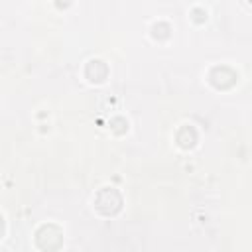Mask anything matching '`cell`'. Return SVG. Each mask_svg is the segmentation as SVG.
I'll use <instances>...</instances> for the list:
<instances>
[{"instance_id":"3","label":"cell","mask_w":252,"mask_h":252,"mask_svg":"<svg viewBox=\"0 0 252 252\" xmlns=\"http://www.w3.org/2000/svg\"><path fill=\"white\" fill-rule=\"evenodd\" d=\"M2 232H4V219H2V215H0V236H2Z\"/></svg>"},{"instance_id":"2","label":"cell","mask_w":252,"mask_h":252,"mask_svg":"<svg viewBox=\"0 0 252 252\" xmlns=\"http://www.w3.org/2000/svg\"><path fill=\"white\" fill-rule=\"evenodd\" d=\"M94 207L98 213H102L106 217L116 215L122 207V197L114 187H102L94 197Z\"/></svg>"},{"instance_id":"1","label":"cell","mask_w":252,"mask_h":252,"mask_svg":"<svg viewBox=\"0 0 252 252\" xmlns=\"http://www.w3.org/2000/svg\"><path fill=\"white\" fill-rule=\"evenodd\" d=\"M63 242V232L55 224H41L35 232V244L43 252H55Z\"/></svg>"}]
</instances>
